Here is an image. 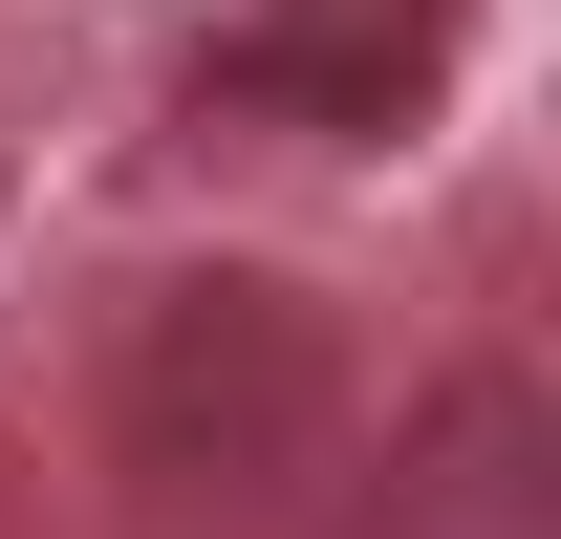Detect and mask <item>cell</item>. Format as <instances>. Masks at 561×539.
<instances>
[{"label": "cell", "mask_w": 561, "mask_h": 539, "mask_svg": "<svg viewBox=\"0 0 561 539\" xmlns=\"http://www.w3.org/2000/svg\"><path fill=\"white\" fill-rule=\"evenodd\" d=\"M411 539H540V474H518V432H496V410L454 432V474L411 496Z\"/></svg>", "instance_id": "6da1fadb"}]
</instances>
